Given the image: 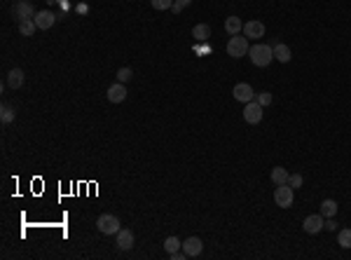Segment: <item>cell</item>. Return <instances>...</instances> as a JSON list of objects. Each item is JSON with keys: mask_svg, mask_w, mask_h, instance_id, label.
<instances>
[{"mask_svg": "<svg viewBox=\"0 0 351 260\" xmlns=\"http://www.w3.org/2000/svg\"><path fill=\"white\" fill-rule=\"evenodd\" d=\"M248 56H251L253 66H258V68H267L269 63L274 61V47L258 42V45H253L251 49H248Z\"/></svg>", "mask_w": 351, "mask_h": 260, "instance_id": "6da1fadb", "label": "cell"}, {"mask_svg": "<svg viewBox=\"0 0 351 260\" xmlns=\"http://www.w3.org/2000/svg\"><path fill=\"white\" fill-rule=\"evenodd\" d=\"M96 228H99L101 235H106V237H113V235H117L120 230H122V223H120V218L113 214H103L99 216V221H96Z\"/></svg>", "mask_w": 351, "mask_h": 260, "instance_id": "7a4b0ae2", "label": "cell"}, {"mask_svg": "<svg viewBox=\"0 0 351 260\" xmlns=\"http://www.w3.org/2000/svg\"><path fill=\"white\" fill-rule=\"evenodd\" d=\"M248 49H251V45H248V38H246V35H232V38H229L227 54L232 56V59H241V56H246Z\"/></svg>", "mask_w": 351, "mask_h": 260, "instance_id": "3957f363", "label": "cell"}, {"mask_svg": "<svg viewBox=\"0 0 351 260\" xmlns=\"http://www.w3.org/2000/svg\"><path fill=\"white\" fill-rule=\"evenodd\" d=\"M293 199H295V190H293L288 183L276 185V190H274V202H276V207L290 209V207H293Z\"/></svg>", "mask_w": 351, "mask_h": 260, "instance_id": "277c9868", "label": "cell"}, {"mask_svg": "<svg viewBox=\"0 0 351 260\" xmlns=\"http://www.w3.org/2000/svg\"><path fill=\"white\" fill-rule=\"evenodd\" d=\"M12 14H14L16 21H23V19H35V9H33V5L28 2V0H16L14 7H12Z\"/></svg>", "mask_w": 351, "mask_h": 260, "instance_id": "5b68a950", "label": "cell"}, {"mask_svg": "<svg viewBox=\"0 0 351 260\" xmlns=\"http://www.w3.org/2000/svg\"><path fill=\"white\" fill-rule=\"evenodd\" d=\"M232 96L237 101H241V103H251V101H255V92H253V87L248 82H239L234 84V89H232Z\"/></svg>", "mask_w": 351, "mask_h": 260, "instance_id": "8992f818", "label": "cell"}, {"mask_svg": "<svg viewBox=\"0 0 351 260\" xmlns=\"http://www.w3.org/2000/svg\"><path fill=\"white\" fill-rule=\"evenodd\" d=\"M323 225H326V218L321 214H312V216H307L305 223H302V228H305L307 235H319L321 230H323Z\"/></svg>", "mask_w": 351, "mask_h": 260, "instance_id": "52a82bcc", "label": "cell"}, {"mask_svg": "<svg viewBox=\"0 0 351 260\" xmlns=\"http://www.w3.org/2000/svg\"><path fill=\"white\" fill-rule=\"evenodd\" d=\"M244 120H246L248 124L262 122V106H260L258 101H251V103H246V108H244Z\"/></svg>", "mask_w": 351, "mask_h": 260, "instance_id": "ba28073f", "label": "cell"}, {"mask_svg": "<svg viewBox=\"0 0 351 260\" xmlns=\"http://www.w3.org/2000/svg\"><path fill=\"white\" fill-rule=\"evenodd\" d=\"M183 251L187 258H197V256H201V251H204V244H201L199 237H187L183 242Z\"/></svg>", "mask_w": 351, "mask_h": 260, "instance_id": "9c48e42d", "label": "cell"}, {"mask_svg": "<svg viewBox=\"0 0 351 260\" xmlns=\"http://www.w3.org/2000/svg\"><path fill=\"white\" fill-rule=\"evenodd\" d=\"M244 35L246 38H262L265 35V23L258 21V19H251V21H244Z\"/></svg>", "mask_w": 351, "mask_h": 260, "instance_id": "30bf717a", "label": "cell"}, {"mask_svg": "<svg viewBox=\"0 0 351 260\" xmlns=\"http://www.w3.org/2000/svg\"><path fill=\"white\" fill-rule=\"evenodd\" d=\"M33 21H35V26H38V31H47V28H52V26H54L56 16H54L49 9H40Z\"/></svg>", "mask_w": 351, "mask_h": 260, "instance_id": "8fae6325", "label": "cell"}, {"mask_svg": "<svg viewBox=\"0 0 351 260\" xmlns=\"http://www.w3.org/2000/svg\"><path fill=\"white\" fill-rule=\"evenodd\" d=\"M108 101L110 103H122L124 99H127V87H124L122 82H115V84H110L108 87Z\"/></svg>", "mask_w": 351, "mask_h": 260, "instance_id": "7c38bea8", "label": "cell"}, {"mask_svg": "<svg viewBox=\"0 0 351 260\" xmlns=\"http://www.w3.org/2000/svg\"><path fill=\"white\" fill-rule=\"evenodd\" d=\"M115 237H117V249H120V251H131V249H134V232H131V230L122 228Z\"/></svg>", "mask_w": 351, "mask_h": 260, "instance_id": "4fadbf2b", "label": "cell"}, {"mask_svg": "<svg viewBox=\"0 0 351 260\" xmlns=\"http://www.w3.org/2000/svg\"><path fill=\"white\" fill-rule=\"evenodd\" d=\"M274 59H276L279 63H288L290 59H293V52H290V47L283 45V42L274 45Z\"/></svg>", "mask_w": 351, "mask_h": 260, "instance_id": "5bb4252c", "label": "cell"}, {"mask_svg": "<svg viewBox=\"0 0 351 260\" xmlns=\"http://www.w3.org/2000/svg\"><path fill=\"white\" fill-rule=\"evenodd\" d=\"M225 31H227L229 35H239V33L244 31V21H241L239 16H227V19H225Z\"/></svg>", "mask_w": 351, "mask_h": 260, "instance_id": "9a60e30c", "label": "cell"}, {"mask_svg": "<svg viewBox=\"0 0 351 260\" xmlns=\"http://www.w3.org/2000/svg\"><path fill=\"white\" fill-rule=\"evenodd\" d=\"M192 38L199 40V42H206L211 38V26L208 23H197L194 28H192Z\"/></svg>", "mask_w": 351, "mask_h": 260, "instance_id": "2e32d148", "label": "cell"}, {"mask_svg": "<svg viewBox=\"0 0 351 260\" xmlns=\"http://www.w3.org/2000/svg\"><path fill=\"white\" fill-rule=\"evenodd\" d=\"M337 202L335 199H323V202H321V211L319 214L323 216V218H335V214H337Z\"/></svg>", "mask_w": 351, "mask_h": 260, "instance_id": "e0dca14e", "label": "cell"}, {"mask_svg": "<svg viewBox=\"0 0 351 260\" xmlns=\"http://www.w3.org/2000/svg\"><path fill=\"white\" fill-rule=\"evenodd\" d=\"M23 84V70L21 68H12L7 73V87H12V89H19Z\"/></svg>", "mask_w": 351, "mask_h": 260, "instance_id": "ac0fdd59", "label": "cell"}, {"mask_svg": "<svg viewBox=\"0 0 351 260\" xmlns=\"http://www.w3.org/2000/svg\"><path fill=\"white\" fill-rule=\"evenodd\" d=\"M269 176H272V181H274V185H283V183H288V171H286V169L283 167H274L272 169V174H269Z\"/></svg>", "mask_w": 351, "mask_h": 260, "instance_id": "d6986e66", "label": "cell"}, {"mask_svg": "<svg viewBox=\"0 0 351 260\" xmlns=\"http://www.w3.org/2000/svg\"><path fill=\"white\" fill-rule=\"evenodd\" d=\"M16 117V110L12 106H7V103H2V108H0V120H2V124H9L14 122Z\"/></svg>", "mask_w": 351, "mask_h": 260, "instance_id": "ffe728a7", "label": "cell"}, {"mask_svg": "<svg viewBox=\"0 0 351 260\" xmlns=\"http://www.w3.org/2000/svg\"><path fill=\"white\" fill-rule=\"evenodd\" d=\"M337 244L342 249H351V228L337 230Z\"/></svg>", "mask_w": 351, "mask_h": 260, "instance_id": "44dd1931", "label": "cell"}, {"mask_svg": "<svg viewBox=\"0 0 351 260\" xmlns=\"http://www.w3.org/2000/svg\"><path fill=\"white\" fill-rule=\"evenodd\" d=\"M35 31H38V26H35L33 19H23V21H19V33H21V35L28 38V35H33Z\"/></svg>", "mask_w": 351, "mask_h": 260, "instance_id": "7402d4cb", "label": "cell"}, {"mask_svg": "<svg viewBox=\"0 0 351 260\" xmlns=\"http://www.w3.org/2000/svg\"><path fill=\"white\" fill-rule=\"evenodd\" d=\"M183 249V242L178 237H167L164 239V251L167 253H176V251H180Z\"/></svg>", "mask_w": 351, "mask_h": 260, "instance_id": "603a6c76", "label": "cell"}, {"mask_svg": "<svg viewBox=\"0 0 351 260\" xmlns=\"http://www.w3.org/2000/svg\"><path fill=\"white\" fill-rule=\"evenodd\" d=\"M288 185L293 188V190H298V188H302V185H305V176H302V174H290V176H288Z\"/></svg>", "mask_w": 351, "mask_h": 260, "instance_id": "cb8c5ba5", "label": "cell"}, {"mask_svg": "<svg viewBox=\"0 0 351 260\" xmlns=\"http://www.w3.org/2000/svg\"><path fill=\"white\" fill-rule=\"evenodd\" d=\"M150 5H153L155 9H162V12H164V9L174 7V0H150Z\"/></svg>", "mask_w": 351, "mask_h": 260, "instance_id": "d4e9b609", "label": "cell"}, {"mask_svg": "<svg viewBox=\"0 0 351 260\" xmlns=\"http://www.w3.org/2000/svg\"><path fill=\"white\" fill-rule=\"evenodd\" d=\"M131 75H134V73H131V68H120V70H117V82L127 84L131 80Z\"/></svg>", "mask_w": 351, "mask_h": 260, "instance_id": "484cf974", "label": "cell"}, {"mask_svg": "<svg viewBox=\"0 0 351 260\" xmlns=\"http://www.w3.org/2000/svg\"><path fill=\"white\" fill-rule=\"evenodd\" d=\"M255 101H258L262 108H267L269 103H272V94H269V92H260L258 96H255Z\"/></svg>", "mask_w": 351, "mask_h": 260, "instance_id": "4316f807", "label": "cell"}, {"mask_svg": "<svg viewBox=\"0 0 351 260\" xmlns=\"http://www.w3.org/2000/svg\"><path fill=\"white\" fill-rule=\"evenodd\" d=\"M192 0H174V7H171V12H176V14H180L187 5H190Z\"/></svg>", "mask_w": 351, "mask_h": 260, "instance_id": "83f0119b", "label": "cell"}, {"mask_svg": "<svg viewBox=\"0 0 351 260\" xmlns=\"http://www.w3.org/2000/svg\"><path fill=\"white\" fill-rule=\"evenodd\" d=\"M323 230H328V232H337V223H335V218H326V225H323Z\"/></svg>", "mask_w": 351, "mask_h": 260, "instance_id": "f1b7e54d", "label": "cell"}]
</instances>
